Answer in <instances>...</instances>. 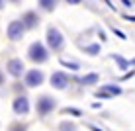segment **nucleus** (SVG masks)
Wrapping results in <instances>:
<instances>
[{
	"label": "nucleus",
	"instance_id": "f257e3e1",
	"mask_svg": "<svg viewBox=\"0 0 135 131\" xmlns=\"http://www.w3.org/2000/svg\"><path fill=\"white\" fill-rule=\"evenodd\" d=\"M30 59L35 61V63H43V61H47V51L41 43H31L30 45Z\"/></svg>",
	"mask_w": 135,
	"mask_h": 131
},
{
	"label": "nucleus",
	"instance_id": "f03ea898",
	"mask_svg": "<svg viewBox=\"0 0 135 131\" xmlns=\"http://www.w3.org/2000/svg\"><path fill=\"white\" fill-rule=\"evenodd\" d=\"M47 43H49V47L53 51H59L63 47V35H61V31L55 30V27H49V30H47Z\"/></svg>",
	"mask_w": 135,
	"mask_h": 131
},
{
	"label": "nucleus",
	"instance_id": "7ed1b4c3",
	"mask_svg": "<svg viewBox=\"0 0 135 131\" xmlns=\"http://www.w3.org/2000/svg\"><path fill=\"white\" fill-rule=\"evenodd\" d=\"M53 108H55V100H53V98L41 96L39 100H37V111H39V115H47Z\"/></svg>",
	"mask_w": 135,
	"mask_h": 131
},
{
	"label": "nucleus",
	"instance_id": "20e7f679",
	"mask_svg": "<svg viewBox=\"0 0 135 131\" xmlns=\"http://www.w3.org/2000/svg\"><path fill=\"white\" fill-rule=\"evenodd\" d=\"M119 94H122V88L115 86V84H106V86H102L96 92L98 98H110V96H119Z\"/></svg>",
	"mask_w": 135,
	"mask_h": 131
},
{
	"label": "nucleus",
	"instance_id": "39448f33",
	"mask_svg": "<svg viewBox=\"0 0 135 131\" xmlns=\"http://www.w3.org/2000/svg\"><path fill=\"white\" fill-rule=\"evenodd\" d=\"M24 24H22V22H10V26H8V37H10V39H20L22 35H24Z\"/></svg>",
	"mask_w": 135,
	"mask_h": 131
},
{
	"label": "nucleus",
	"instance_id": "423d86ee",
	"mask_svg": "<svg viewBox=\"0 0 135 131\" xmlns=\"http://www.w3.org/2000/svg\"><path fill=\"white\" fill-rule=\"evenodd\" d=\"M67 84H69V76L65 72H53V76H51V86H53V88L63 90Z\"/></svg>",
	"mask_w": 135,
	"mask_h": 131
},
{
	"label": "nucleus",
	"instance_id": "0eeeda50",
	"mask_svg": "<svg viewBox=\"0 0 135 131\" xmlns=\"http://www.w3.org/2000/svg\"><path fill=\"white\" fill-rule=\"evenodd\" d=\"M43 82V72L33 69V71H30L26 74V84L27 86H39V84Z\"/></svg>",
	"mask_w": 135,
	"mask_h": 131
},
{
	"label": "nucleus",
	"instance_id": "6e6552de",
	"mask_svg": "<svg viewBox=\"0 0 135 131\" xmlns=\"http://www.w3.org/2000/svg\"><path fill=\"white\" fill-rule=\"evenodd\" d=\"M14 111H16V114H27V111H30V102H27V98L18 96L16 100H14Z\"/></svg>",
	"mask_w": 135,
	"mask_h": 131
},
{
	"label": "nucleus",
	"instance_id": "1a4fd4ad",
	"mask_svg": "<svg viewBox=\"0 0 135 131\" xmlns=\"http://www.w3.org/2000/svg\"><path fill=\"white\" fill-rule=\"evenodd\" d=\"M22 71H24V63H22L20 59H12L10 63H8V72H10L12 76H20Z\"/></svg>",
	"mask_w": 135,
	"mask_h": 131
},
{
	"label": "nucleus",
	"instance_id": "9d476101",
	"mask_svg": "<svg viewBox=\"0 0 135 131\" xmlns=\"http://www.w3.org/2000/svg\"><path fill=\"white\" fill-rule=\"evenodd\" d=\"M37 22H39V18H37V14H33V12H27V14H24V18H22L24 27H33Z\"/></svg>",
	"mask_w": 135,
	"mask_h": 131
},
{
	"label": "nucleus",
	"instance_id": "9b49d317",
	"mask_svg": "<svg viewBox=\"0 0 135 131\" xmlns=\"http://www.w3.org/2000/svg\"><path fill=\"white\" fill-rule=\"evenodd\" d=\"M98 74H96V72H90V74H86V76H82L80 78V82L82 84H94V82H98Z\"/></svg>",
	"mask_w": 135,
	"mask_h": 131
},
{
	"label": "nucleus",
	"instance_id": "f8f14e48",
	"mask_svg": "<svg viewBox=\"0 0 135 131\" xmlns=\"http://www.w3.org/2000/svg\"><path fill=\"white\" fill-rule=\"evenodd\" d=\"M112 59H114L115 63L119 65V69H122V71H125V69L129 67V61H125L123 57H119V55H112Z\"/></svg>",
	"mask_w": 135,
	"mask_h": 131
},
{
	"label": "nucleus",
	"instance_id": "ddd939ff",
	"mask_svg": "<svg viewBox=\"0 0 135 131\" xmlns=\"http://www.w3.org/2000/svg\"><path fill=\"white\" fill-rule=\"evenodd\" d=\"M84 53H88V55H98V53H100V45H98V43L88 45V47H84Z\"/></svg>",
	"mask_w": 135,
	"mask_h": 131
},
{
	"label": "nucleus",
	"instance_id": "4468645a",
	"mask_svg": "<svg viewBox=\"0 0 135 131\" xmlns=\"http://www.w3.org/2000/svg\"><path fill=\"white\" fill-rule=\"evenodd\" d=\"M39 4L45 8V10H53L55 8V0H39Z\"/></svg>",
	"mask_w": 135,
	"mask_h": 131
},
{
	"label": "nucleus",
	"instance_id": "2eb2a0df",
	"mask_svg": "<svg viewBox=\"0 0 135 131\" xmlns=\"http://www.w3.org/2000/svg\"><path fill=\"white\" fill-rule=\"evenodd\" d=\"M61 131H76V127H74V123H61Z\"/></svg>",
	"mask_w": 135,
	"mask_h": 131
},
{
	"label": "nucleus",
	"instance_id": "dca6fc26",
	"mask_svg": "<svg viewBox=\"0 0 135 131\" xmlns=\"http://www.w3.org/2000/svg\"><path fill=\"white\" fill-rule=\"evenodd\" d=\"M65 114H73V115H82V111H80V110H76V108H67V110H65Z\"/></svg>",
	"mask_w": 135,
	"mask_h": 131
},
{
	"label": "nucleus",
	"instance_id": "f3484780",
	"mask_svg": "<svg viewBox=\"0 0 135 131\" xmlns=\"http://www.w3.org/2000/svg\"><path fill=\"white\" fill-rule=\"evenodd\" d=\"M10 131H26V127L22 123H12L10 125Z\"/></svg>",
	"mask_w": 135,
	"mask_h": 131
},
{
	"label": "nucleus",
	"instance_id": "a211bd4d",
	"mask_svg": "<svg viewBox=\"0 0 135 131\" xmlns=\"http://www.w3.org/2000/svg\"><path fill=\"white\" fill-rule=\"evenodd\" d=\"M61 65H65V67L73 69V71H78V65L76 63H69V61H61Z\"/></svg>",
	"mask_w": 135,
	"mask_h": 131
},
{
	"label": "nucleus",
	"instance_id": "6ab92c4d",
	"mask_svg": "<svg viewBox=\"0 0 135 131\" xmlns=\"http://www.w3.org/2000/svg\"><path fill=\"white\" fill-rule=\"evenodd\" d=\"M112 31H114V33H115V35H118V37H122V39H125V33H123V31H119V30H115V27H112Z\"/></svg>",
	"mask_w": 135,
	"mask_h": 131
},
{
	"label": "nucleus",
	"instance_id": "aec40b11",
	"mask_svg": "<svg viewBox=\"0 0 135 131\" xmlns=\"http://www.w3.org/2000/svg\"><path fill=\"white\" fill-rule=\"evenodd\" d=\"M69 4H78V2H82V0H67Z\"/></svg>",
	"mask_w": 135,
	"mask_h": 131
},
{
	"label": "nucleus",
	"instance_id": "412c9836",
	"mask_svg": "<svg viewBox=\"0 0 135 131\" xmlns=\"http://www.w3.org/2000/svg\"><path fill=\"white\" fill-rule=\"evenodd\" d=\"M88 129H92V131H102V129H98V127H94V125H88Z\"/></svg>",
	"mask_w": 135,
	"mask_h": 131
},
{
	"label": "nucleus",
	"instance_id": "4be33fe9",
	"mask_svg": "<svg viewBox=\"0 0 135 131\" xmlns=\"http://www.w3.org/2000/svg\"><path fill=\"white\" fill-rule=\"evenodd\" d=\"M4 6V0H0V8H2Z\"/></svg>",
	"mask_w": 135,
	"mask_h": 131
},
{
	"label": "nucleus",
	"instance_id": "5701e85b",
	"mask_svg": "<svg viewBox=\"0 0 135 131\" xmlns=\"http://www.w3.org/2000/svg\"><path fill=\"white\" fill-rule=\"evenodd\" d=\"M0 84H2V72H0Z\"/></svg>",
	"mask_w": 135,
	"mask_h": 131
},
{
	"label": "nucleus",
	"instance_id": "b1692460",
	"mask_svg": "<svg viewBox=\"0 0 135 131\" xmlns=\"http://www.w3.org/2000/svg\"><path fill=\"white\" fill-rule=\"evenodd\" d=\"M131 65H135V59H133V61H131Z\"/></svg>",
	"mask_w": 135,
	"mask_h": 131
}]
</instances>
